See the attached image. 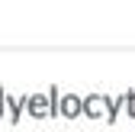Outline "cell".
I'll return each instance as SVG.
<instances>
[{"label": "cell", "mask_w": 135, "mask_h": 132, "mask_svg": "<svg viewBox=\"0 0 135 132\" xmlns=\"http://www.w3.org/2000/svg\"><path fill=\"white\" fill-rule=\"evenodd\" d=\"M61 113H64V116H77V113H80V100H77V97H64V100H61Z\"/></svg>", "instance_id": "obj_3"}, {"label": "cell", "mask_w": 135, "mask_h": 132, "mask_svg": "<svg viewBox=\"0 0 135 132\" xmlns=\"http://www.w3.org/2000/svg\"><path fill=\"white\" fill-rule=\"evenodd\" d=\"M29 110H32V116H48V113H52V103H48L45 97H32Z\"/></svg>", "instance_id": "obj_1"}, {"label": "cell", "mask_w": 135, "mask_h": 132, "mask_svg": "<svg viewBox=\"0 0 135 132\" xmlns=\"http://www.w3.org/2000/svg\"><path fill=\"white\" fill-rule=\"evenodd\" d=\"M84 110H87L90 116H100V113L106 110V97H90V100L84 103Z\"/></svg>", "instance_id": "obj_2"}]
</instances>
